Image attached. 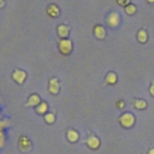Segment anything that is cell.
I'll return each mask as SVG.
<instances>
[{
  "label": "cell",
  "mask_w": 154,
  "mask_h": 154,
  "mask_svg": "<svg viewBox=\"0 0 154 154\" xmlns=\"http://www.w3.org/2000/svg\"><path fill=\"white\" fill-rule=\"evenodd\" d=\"M135 116L132 114V113H130V112H125V113H123L122 116H120V118H119V123H120V125L124 128V129H130V128H132L134 126V124H135Z\"/></svg>",
  "instance_id": "obj_1"
},
{
  "label": "cell",
  "mask_w": 154,
  "mask_h": 154,
  "mask_svg": "<svg viewBox=\"0 0 154 154\" xmlns=\"http://www.w3.org/2000/svg\"><path fill=\"white\" fill-rule=\"evenodd\" d=\"M31 147H32V144H31V141L29 140V137L23 135L18 138V148L22 153H24V154L29 153L31 150Z\"/></svg>",
  "instance_id": "obj_2"
},
{
  "label": "cell",
  "mask_w": 154,
  "mask_h": 154,
  "mask_svg": "<svg viewBox=\"0 0 154 154\" xmlns=\"http://www.w3.org/2000/svg\"><path fill=\"white\" fill-rule=\"evenodd\" d=\"M59 51L64 55H69L72 52V43L69 38H63L59 42Z\"/></svg>",
  "instance_id": "obj_3"
},
{
  "label": "cell",
  "mask_w": 154,
  "mask_h": 154,
  "mask_svg": "<svg viewBox=\"0 0 154 154\" xmlns=\"http://www.w3.org/2000/svg\"><path fill=\"white\" fill-rule=\"evenodd\" d=\"M85 144H87V147L89 149L96 150L100 147V138L97 136H95V135H90V136H88V138L85 141Z\"/></svg>",
  "instance_id": "obj_4"
},
{
  "label": "cell",
  "mask_w": 154,
  "mask_h": 154,
  "mask_svg": "<svg viewBox=\"0 0 154 154\" xmlns=\"http://www.w3.org/2000/svg\"><path fill=\"white\" fill-rule=\"evenodd\" d=\"M12 78H13L18 84H22V83H24V81H25V78H26V73H25L23 70L17 69V70H14V71L12 72Z\"/></svg>",
  "instance_id": "obj_5"
},
{
  "label": "cell",
  "mask_w": 154,
  "mask_h": 154,
  "mask_svg": "<svg viewBox=\"0 0 154 154\" xmlns=\"http://www.w3.org/2000/svg\"><path fill=\"white\" fill-rule=\"evenodd\" d=\"M60 90V84L59 81L57 78H51L49 79V84H48V91L53 95H57Z\"/></svg>",
  "instance_id": "obj_6"
},
{
  "label": "cell",
  "mask_w": 154,
  "mask_h": 154,
  "mask_svg": "<svg viewBox=\"0 0 154 154\" xmlns=\"http://www.w3.org/2000/svg\"><path fill=\"white\" fill-rule=\"evenodd\" d=\"M66 138L70 143H76L78 140H79V134L77 130L75 129H69L66 131Z\"/></svg>",
  "instance_id": "obj_7"
},
{
  "label": "cell",
  "mask_w": 154,
  "mask_h": 154,
  "mask_svg": "<svg viewBox=\"0 0 154 154\" xmlns=\"http://www.w3.org/2000/svg\"><path fill=\"white\" fill-rule=\"evenodd\" d=\"M107 23H108V25H109V26H112V28H116V26L119 24V16H118V13H116V12H112V13L108 16Z\"/></svg>",
  "instance_id": "obj_8"
},
{
  "label": "cell",
  "mask_w": 154,
  "mask_h": 154,
  "mask_svg": "<svg viewBox=\"0 0 154 154\" xmlns=\"http://www.w3.org/2000/svg\"><path fill=\"white\" fill-rule=\"evenodd\" d=\"M57 31H58V35H59V36L61 37V40H63V38H67L69 32H70V29H69V26H66V25H64V24H60V25H58Z\"/></svg>",
  "instance_id": "obj_9"
},
{
  "label": "cell",
  "mask_w": 154,
  "mask_h": 154,
  "mask_svg": "<svg viewBox=\"0 0 154 154\" xmlns=\"http://www.w3.org/2000/svg\"><path fill=\"white\" fill-rule=\"evenodd\" d=\"M42 101H41V99H40V96L37 95V94H31L30 96H29V99H28V101H26V106H38L40 103H41Z\"/></svg>",
  "instance_id": "obj_10"
},
{
  "label": "cell",
  "mask_w": 154,
  "mask_h": 154,
  "mask_svg": "<svg viewBox=\"0 0 154 154\" xmlns=\"http://www.w3.org/2000/svg\"><path fill=\"white\" fill-rule=\"evenodd\" d=\"M94 35H95L97 38H100V40L105 38V36H106V30H105V28H103L102 25H95V26H94Z\"/></svg>",
  "instance_id": "obj_11"
},
{
  "label": "cell",
  "mask_w": 154,
  "mask_h": 154,
  "mask_svg": "<svg viewBox=\"0 0 154 154\" xmlns=\"http://www.w3.org/2000/svg\"><path fill=\"white\" fill-rule=\"evenodd\" d=\"M47 13H48V16H49V17L55 18V17H58V16H59L60 11H59V7H58L57 5L52 4V5H49V6L47 7Z\"/></svg>",
  "instance_id": "obj_12"
},
{
  "label": "cell",
  "mask_w": 154,
  "mask_h": 154,
  "mask_svg": "<svg viewBox=\"0 0 154 154\" xmlns=\"http://www.w3.org/2000/svg\"><path fill=\"white\" fill-rule=\"evenodd\" d=\"M35 111H36V113L40 114V116H45L46 113H48V105H47V102H43V101H42L38 106H36Z\"/></svg>",
  "instance_id": "obj_13"
},
{
  "label": "cell",
  "mask_w": 154,
  "mask_h": 154,
  "mask_svg": "<svg viewBox=\"0 0 154 154\" xmlns=\"http://www.w3.org/2000/svg\"><path fill=\"white\" fill-rule=\"evenodd\" d=\"M134 107L136 109H144V108H147V101L143 99H135L134 100Z\"/></svg>",
  "instance_id": "obj_14"
},
{
  "label": "cell",
  "mask_w": 154,
  "mask_h": 154,
  "mask_svg": "<svg viewBox=\"0 0 154 154\" xmlns=\"http://www.w3.org/2000/svg\"><path fill=\"white\" fill-rule=\"evenodd\" d=\"M117 81H118V77H117V75H116L114 72H108V73L106 75V83H107V84L113 85V84L117 83Z\"/></svg>",
  "instance_id": "obj_15"
},
{
  "label": "cell",
  "mask_w": 154,
  "mask_h": 154,
  "mask_svg": "<svg viewBox=\"0 0 154 154\" xmlns=\"http://www.w3.org/2000/svg\"><path fill=\"white\" fill-rule=\"evenodd\" d=\"M43 117H45V120H46L47 124H53V123L55 122V116H54V113H52V112L46 113Z\"/></svg>",
  "instance_id": "obj_16"
},
{
  "label": "cell",
  "mask_w": 154,
  "mask_h": 154,
  "mask_svg": "<svg viewBox=\"0 0 154 154\" xmlns=\"http://www.w3.org/2000/svg\"><path fill=\"white\" fill-rule=\"evenodd\" d=\"M137 38H138L140 42L144 43V42L147 41V32H146V30H140V31L137 32Z\"/></svg>",
  "instance_id": "obj_17"
},
{
  "label": "cell",
  "mask_w": 154,
  "mask_h": 154,
  "mask_svg": "<svg viewBox=\"0 0 154 154\" xmlns=\"http://www.w3.org/2000/svg\"><path fill=\"white\" fill-rule=\"evenodd\" d=\"M125 12L128 14H134L136 13V6L134 4H129L128 6H125Z\"/></svg>",
  "instance_id": "obj_18"
},
{
  "label": "cell",
  "mask_w": 154,
  "mask_h": 154,
  "mask_svg": "<svg viewBox=\"0 0 154 154\" xmlns=\"http://www.w3.org/2000/svg\"><path fill=\"white\" fill-rule=\"evenodd\" d=\"M4 143H5V135H4L2 130H0V148L4 146Z\"/></svg>",
  "instance_id": "obj_19"
},
{
  "label": "cell",
  "mask_w": 154,
  "mask_h": 154,
  "mask_svg": "<svg viewBox=\"0 0 154 154\" xmlns=\"http://www.w3.org/2000/svg\"><path fill=\"white\" fill-rule=\"evenodd\" d=\"M116 106H117L118 108H124V107H125V102H124L123 100H118V101L116 102Z\"/></svg>",
  "instance_id": "obj_20"
},
{
  "label": "cell",
  "mask_w": 154,
  "mask_h": 154,
  "mask_svg": "<svg viewBox=\"0 0 154 154\" xmlns=\"http://www.w3.org/2000/svg\"><path fill=\"white\" fill-rule=\"evenodd\" d=\"M117 2H118L119 5H122V6H128L129 4H131L130 0H117Z\"/></svg>",
  "instance_id": "obj_21"
},
{
  "label": "cell",
  "mask_w": 154,
  "mask_h": 154,
  "mask_svg": "<svg viewBox=\"0 0 154 154\" xmlns=\"http://www.w3.org/2000/svg\"><path fill=\"white\" fill-rule=\"evenodd\" d=\"M149 93H150V95L154 97V82L152 83V85L149 87Z\"/></svg>",
  "instance_id": "obj_22"
},
{
  "label": "cell",
  "mask_w": 154,
  "mask_h": 154,
  "mask_svg": "<svg viewBox=\"0 0 154 154\" xmlns=\"http://www.w3.org/2000/svg\"><path fill=\"white\" fill-rule=\"evenodd\" d=\"M6 124H7V122H5V120H0V130H2L5 126H7Z\"/></svg>",
  "instance_id": "obj_23"
},
{
  "label": "cell",
  "mask_w": 154,
  "mask_h": 154,
  "mask_svg": "<svg viewBox=\"0 0 154 154\" xmlns=\"http://www.w3.org/2000/svg\"><path fill=\"white\" fill-rule=\"evenodd\" d=\"M148 154H154V147L149 148V150H148Z\"/></svg>",
  "instance_id": "obj_24"
},
{
  "label": "cell",
  "mask_w": 154,
  "mask_h": 154,
  "mask_svg": "<svg viewBox=\"0 0 154 154\" xmlns=\"http://www.w3.org/2000/svg\"><path fill=\"white\" fill-rule=\"evenodd\" d=\"M4 2H5V0H0V6H2V5H4Z\"/></svg>",
  "instance_id": "obj_25"
},
{
  "label": "cell",
  "mask_w": 154,
  "mask_h": 154,
  "mask_svg": "<svg viewBox=\"0 0 154 154\" xmlns=\"http://www.w3.org/2000/svg\"><path fill=\"white\" fill-rule=\"evenodd\" d=\"M147 2H150V4H153V2H154V0H147Z\"/></svg>",
  "instance_id": "obj_26"
}]
</instances>
